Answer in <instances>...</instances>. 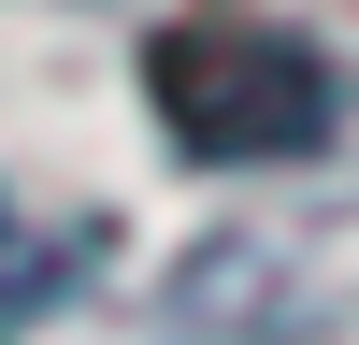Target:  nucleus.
Wrapping results in <instances>:
<instances>
[{"label": "nucleus", "instance_id": "f257e3e1", "mask_svg": "<svg viewBox=\"0 0 359 345\" xmlns=\"http://www.w3.org/2000/svg\"><path fill=\"white\" fill-rule=\"evenodd\" d=\"M144 86H158L172 144H201V158H287L331 130V72L287 29H172L144 58Z\"/></svg>", "mask_w": 359, "mask_h": 345}]
</instances>
